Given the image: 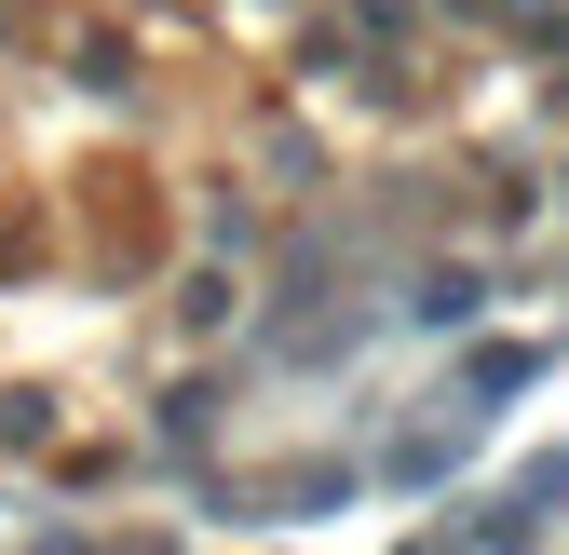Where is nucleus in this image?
<instances>
[{
	"label": "nucleus",
	"instance_id": "obj_1",
	"mask_svg": "<svg viewBox=\"0 0 569 555\" xmlns=\"http://www.w3.org/2000/svg\"><path fill=\"white\" fill-rule=\"evenodd\" d=\"M420 325H475V271H435V285H420Z\"/></svg>",
	"mask_w": 569,
	"mask_h": 555
}]
</instances>
